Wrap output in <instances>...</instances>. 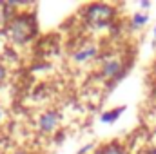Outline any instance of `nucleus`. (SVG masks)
Masks as SVG:
<instances>
[{
  "label": "nucleus",
  "instance_id": "1",
  "mask_svg": "<svg viewBox=\"0 0 156 154\" xmlns=\"http://www.w3.org/2000/svg\"><path fill=\"white\" fill-rule=\"evenodd\" d=\"M35 35V18L33 15H16L9 20L7 26V37L15 44H26Z\"/></svg>",
  "mask_w": 156,
  "mask_h": 154
},
{
  "label": "nucleus",
  "instance_id": "2",
  "mask_svg": "<svg viewBox=\"0 0 156 154\" xmlns=\"http://www.w3.org/2000/svg\"><path fill=\"white\" fill-rule=\"evenodd\" d=\"M115 9L107 4H93L85 9V18L94 26H105L113 20Z\"/></svg>",
  "mask_w": 156,
  "mask_h": 154
},
{
  "label": "nucleus",
  "instance_id": "3",
  "mask_svg": "<svg viewBox=\"0 0 156 154\" xmlns=\"http://www.w3.org/2000/svg\"><path fill=\"white\" fill-rule=\"evenodd\" d=\"M122 73H123V62L118 56H107L102 60V69H100L102 78L113 80V78L122 76Z\"/></svg>",
  "mask_w": 156,
  "mask_h": 154
},
{
  "label": "nucleus",
  "instance_id": "4",
  "mask_svg": "<svg viewBox=\"0 0 156 154\" xmlns=\"http://www.w3.org/2000/svg\"><path fill=\"white\" fill-rule=\"evenodd\" d=\"M60 123V114L56 111H47L38 118V131L44 134H51Z\"/></svg>",
  "mask_w": 156,
  "mask_h": 154
},
{
  "label": "nucleus",
  "instance_id": "5",
  "mask_svg": "<svg viewBox=\"0 0 156 154\" xmlns=\"http://www.w3.org/2000/svg\"><path fill=\"white\" fill-rule=\"evenodd\" d=\"M96 54H98V47H96L94 44H85V45H82L80 49L75 51L73 60H75L76 64H85V62L93 60Z\"/></svg>",
  "mask_w": 156,
  "mask_h": 154
},
{
  "label": "nucleus",
  "instance_id": "6",
  "mask_svg": "<svg viewBox=\"0 0 156 154\" xmlns=\"http://www.w3.org/2000/svg\"><path fill=\"white\" fill-rule=\"evenodd\" d=\"M147 20H149V16H147L145 13H138V15H134V16L131 18V26L136 29V27L145 26V24H147Z\"/></svg>",
  "mask_w": 156,
  "mask_h": 154
},
{
  "label": "nucleus",
  "instance_id": "7",
  "mask_svg": "<svg viewBox=\"0 0 156 154\" xmlns=\"http://www.w3.org/2000/svg\"><path fill=\"white\" fill-rule=\"evenodd\" d=\"M123 113V107H120V109H115V111H111V113H105V114H102V121H105V123H109V121H115L118 116Z\"/></svg>",
  "mask_w": 156,
  "mask_h": 154
},
{
  "label": "nucleus",
  "instance_id": "8",
  "mask_svg": "<svg viewBox=\"0 0 156 154\" xmlns=\"http://www.w3.org/2000/svg\"><path fill=\"white\" fill-rule=\"evenodd\" d=\"M102 154H127V152H125L123 147H120L116 143H111V145H107V147L102 151Z\"/></svg>",
  "mask_w": 156,
  "mask_h": 154
},
{
  "label": "nucleus",
  "instance_id": "9",
  "mask_svg": "<svg viewBox=\"0 0 156 154\" xmlns=\"http://www.w3.org/2000/svg\"><path fill=\"white\" fill-rule=\"evenodd\" d=\"M5 75H7V71H5V67L4 65H0V83L5 80Z\"/></svg>",
  "mask_w": 156,
  "mask_h": 154
},
{
  "label": "nucleus",
  "instance_id": "10",
  "mask_svg": "<svg viewBox=\"0 0 156 154\" xmlns=\"http://www.w3.org/2000/svg\"><path fill=\"white\" fill-rule=\"evenodd\" d=\"M149 5H151V4H149V2H142V7H144V9H147V7H149Z\"/></svg>",
  "mask_w": 156,
  "mask_h": 154
},
{
  "label": "nucleus",
  "instance_id": "11",
  "mask_svg": "<svg viewBox=\"0 0 156 154\" xmlns=\"http://www.w3.org/2000/svg\"><path fill=\"white\" fill-rule=\"evenodd\" d=\"M13 154H29L27 151H16V152H13Z\"/></svg>",
  "mask_w": 156,
  "mask_h": 154
},
{
  "label": "nucleus",
  "instance_id": "12",
  "mask_svg": "<svg viewBox=\"0 0 156 154\" xmlns=\"http://www.w3.org/2000/svg\"><path fill=\"white\" fill-rule=\"evenodd\" d=\"M147 154H156V147H154V149H151V151H149Z\"/></svg>",
  "mask_w": 156,
  "mask_h": 154
},
{
  "label": "nucleus",
  "instance_id": "13",
  "mask_svg": "<svg viewBox=\"0 0 156 154\" xmlns=\"http://www.w3.org/2000/svg\"><path fill=\"white\" fill-rule=\"evenodd\" d=\"M2 116H4V111H2V107H0V121H2Z\"/></svg>",
  "mask_w": 156,
  "mask_h": 154
},
{
  "label": "nucleus",
  "instance_id": "14",
  "mask_svg": "<svg viewBox=\"0 0 156 154\" xmlns=\"http://www.w3.org/2000/svg\"><path fill=\"white\" fill-rule=\"evenodd\" d=\"M153 35H154V38H156V27H154V31H153Z\"/></svg>",
  "mask_w": 156,
  "mask_h": 154
},
{
  "label": "nucleus",
  "instance_id": "15",
  "mask_svg": "<svg viewBox=\"0 0 156 154\" xmlns=\"http://www.w3.org/2000/svg\"><path fill=\"white\" fill-rule=\"evenodd\" d=\"M154 73H156V67H154Z\"/></svg>",
  "mask_w": 156,
  "mask_h": 154
}]
</instances>
